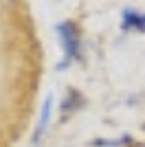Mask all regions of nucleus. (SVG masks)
<instances>
[{
  "instance_id": "1",
  "label": "nucleus",
  "mask_w": 145,
  "mask_h": 147,
  "mask_svg": "<svg viewBox=\"0 0 145 147\" xmlns=\"http://www.w3.org/2000/svg\"><path fill=\"white\" fill-rule=\"evenodd\" d=\"M57 33L64 42V61L60 64V70H62L70 64V59L79 57V37H77V31H75V24H70V22H62L57 26Z\"/></svg>"
},
{
  "instance_id": "2",
  "label": "nucleus",
  "mask_w": 145,
  "mask_h": 147,
  "mask_svg": "<svg viewBox=\"0 0 145 147\" xmlns=\"http://www.w3.org/2000/svg\"><path fill=\"white\" fill-rule=\"evenodd\" d=\"M123 29L125 31H145V13L125 9L123 11Z\"/></svg>"
},
{
  "instance_id": "3",
  "label": "nucleus",
  "mask_w": 145,
  "mask_h": 147,
  "mask_svg": "<svg viewBox=\"0 0 145 147\" xmlns=\"http://www.w3.org/2000/svg\"><path fill=\"white\" fill-rule=\"evenodd\" d=\"M51 108H53V99L46 97V101H44V105H42V114H40V125H37V129H35L33 141H40V138H42L44 129H46V125H48V119H51Z\"/></svg>"
}]
</instances>
